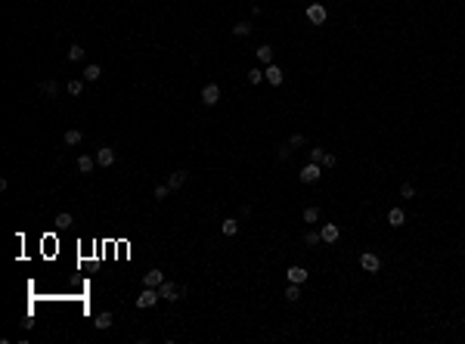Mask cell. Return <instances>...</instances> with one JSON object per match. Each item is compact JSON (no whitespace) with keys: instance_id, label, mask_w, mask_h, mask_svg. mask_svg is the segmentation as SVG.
Masks as SVG:
<instances>
[{"instance_id":"cell-6","label":"cell","mask_w":465,"mask_h":344,"mask_svg":"<svg viewBox=\"0 0 465 344\" xmlns=\"http://www.w3.org/2000/svg\"><path fill=\"white\" fill-rule=\"evenodd\" d=\"M264 78H267V84H270V87H279V84L285 81V72H282L279 65L270 62V65H267V72H264Z\"/></svg>"},{"instance_id":"cell-8","label":"cell","mask_w":465,"mask_h":344,"mask_svg":"<svg viewBox=\"0 0 465 344\" xmlns=\"http://www.w3.org/2000/svg\"><path fill=\"white\" fill-rule=\"evenodd\" d=\"M307 19H310L313 25H323L326 19H329V13H326L323 3H310V6H307Z\"/></svg>"},{"instance_id":"cell-21","label":"cell","mask_w":465,"mask_h":344,"mask_svg":"<svg viewBox=\"0 0 465 344\" xmlns=\"http://www.w3.org/2000/svg\"><path fill=\"white\" fill-rule=\"evenodd\" d=\"M316 220H320V208H316V205L304 208V223H316Z\"/></svg>"},{"instance_id":"cell-14","label":"cell","mask_w":465,"mask_h":344,"mask_svg":"<svg viewBox=\"0 0 465 344\" xmlns=\"http://www.w3.org/2000/svg\"><path fill=\"white\" fill-rule=\"evenodd\" d=\"M273 53H276V50H273L270 44H261V47H258V53H254V56H258V62L270 65V62H273Z\"/></svg>"},{"instance_id":"cell-17","label":"cell","mask_w":465,"mask_h":344,"mask_svg":"<svg viewBox=\"0 0 465 344\" xmlns=\"http://www.w3.org/2000/svg\"><path fill=\"white\" fill-rule=\"evenodd\" d=\"M100 78H103V68H100V65H87V68H84V81L93 84V81H100Z\"/></svg>"},{"instance_id":"cell-23","label":"cell","mask_w":465,"mask_h":344,"mask_svg":"<svg viewBox=\"0 0 465 344\" xmlns=\"http://www.w3.org/2000/svg\"><path fill=\"white\" fill-rule=\"evenodd\" d=\"M233 34H236V37L251 34V25H248V22H236V25H233Z\"/></svg>"},{"instance_id":"cell-26","label":"cell","mask_w":465,"mask_h":344,"mask_svg":"<svg viewBox=\"0 0 465 344\" xmlns=\"http://www.w3.org/2000/svg\"><path fill=\"white\" fill-rule=\"evenodd\" d=\"M245 75H248V84H261V81H264V72H261V68H248Z\"/></svg>"},{"instance_id":"cell-25","label":"cell","mask_w":465,"mask_h":344,"mask_svg":"<svg viewBox=\"0 0 465 344\" xmlns=\"http://www.w3.org/2000/svg\"><path fill=\"white\" fill-rule=\"evenodd\" d=\"M41 93L56 96V93H59V84H56V81H44V84H41Z\"/></svg>"},{"instance_id":"cell-1","label":"cell","mask_w":465,"mask_h":344,"mask_svg":"<svg viewBox=\"0 0 465 344\" xmlns=\"http://www.w3.org/2000/svg\"><path fill=\"white\" fill-rule=\"evenodd\" d=\"M320 177H323V171H320V164H316V161H307V164L298 171V180H301V183H316Z\"/></svg>"},{"instance_id":"cell-12","label":"cell","mask_w":465,"mask_h":344,"mask_svg":"<svg viewBox=\"0 0 465 344\" xmlns=\"http://www.w3.org/2000/svg\"><path fill=\"white\" fill-rule=\"evenodd\" d=\"M112 322H115V319H112V313H109V310H103V313H96L93 326L100 329V332H106V329H112Z\"/></svg>"},{"instance_id":"cell-30","label":"cell","mask_w":465,"mask_h":344,"mask_svg":"<svg viewBox=\"0 0 465 344\" xmlns=\"http://www.w3.org/2000/svg\"><path fill=\"white\" fill-rule=\"evenodd\" d=\"M289 152H292V146H289V143H282L279 149H276V159H279V161H285V159H289Z\"/></svg>"},{"instance_id":"cell-22","label":"cell","mask_w":465,"mask_h":344,"mask_svg":"<svg viewBox=\"0 0 465 344\" xmlns=\"http://www.w3.org/2000/svg\"><path fill=\"white\" fill-rule=\"evenodd\" d=\"M68 59H72V62L84 59V47H81V44H72V47H68Z\"/></svg>"},{"instance_id":"cell-34","label":"cell","mask_w":465,"mask_h":344,"mask_svg":"<svg viewBox=\"0 0 465 344\" xmlns=\"http://www.w3.org/2000/svg\"><path fill=\"white\" fill-rule=\"evenodd\" d=\"M167 192H171V186H155V199H167Z\"/></svg>"},{"instance_id":"cell-15","label":"cell","mask_w":465,"mask_h":344,"mask_svg":"<svg viewBox=\"0 0 465 344\" xmlns=\"http://www.w3.org/2000/svg\"><path fill=\"white\" fill-rule=\"evenodd\" d=\"M220 233H223V236H236V233H239V220H236V217H226V220L220 223Z\"/></svg>"},{"instance_id":"cell-11","label":"cell","mask_w":465,"mask_h":344,"mask_svg":"<svg viewBox=\"0 0 465 344\" xmlns=\"http://www.w3.org/2000/svg\"><path fill=\"white\" fill-rule=\"evenodd\" d=\"M164 282V273L162 270H149L146 273V279H143V286H149V289H158Z\"/></svg>"},{"instance_id":"cell-5","label":"cell","mask_w":465,"mask_h":344,"mask_svg":"<svg viewBox=\"0 0 465 344\" xmlns=\"http://www.w3.org/2000/svg\"><path fill=\"white\" fill-rule=\"evenodd\" d=\"M285 276H289V282H295V286H304V282H307V267H298V264H292L289 270H285Z\"/></svg>"},{"instance_id":"cell-16","label":"cell","mask_w":465,"mask_h":344,"mask_svg":"<svg viewBox=\"0 0 465 344\" xmlns=\"http://www.w3.org/2000/svg\"><path fill=\"white\" fill-rule=\"evenodd\" d=\"M183 183H186V171H174V174H171V180H167V186H171V192H174V189H180Z\"/></svg>"},{"instance_id":"cell-2","label":"cell","mask_w":465,"mask_h":344,"mask_svg":"<svg viewBox=\"0 0 465 344\" xmlns=\"http://www.w3.org/2000/svg\"><path fill=\"white\" fill-rule=\"evenodd\" d=\"M360 267L366 273H379L382 270V258H379V254H372V251H363L360 254Z\"/></svg>"},{"instance_id":"cell-18","label":"cell","mask_w":465,"mask_h":344,"mask_svg":"<svg viewBox=\"0 0 465 344\" xmlns=\"http://www.w3.org/2000/svg\"><path fill=\"white\" fill-rule=\"evenodd\" d=\"M62 140H65V146H78V143L84 140V133H81V131H75V127H72V131H65V136H62Z\"/></svg>"},{"instance_id":"cell-31","label":"cell","mask_w":465,"mask_h":344,"mask_svg":"<svg viewBox=\"0 0 465 344\" xmlns=\"http://www.w3.org/2000/svg\"><path fill=\"white\" fill-rule=\"evenodd\" d=\"M68 223H72V214H65V211H62V214L56 217V227H59V230H65Z\"/></svg>"},{"instance_id":"cell-27","label":"cell","mask_w":465,"mask_h":344,"mask_svg":"<svg viewBox=\"0 0 465 344\" xmlns=\"http://www.w3.org/2000/svg\"><path fill=\"white\" fill-rule=\"evenodd\" d=\"M323 155H326V149H320V146H313V149L307 152V159H310V161H316V164H323Z\"/></svg>"},{"instance_id":"cell-24","label":"cell","mask_w":465,"mask_h":344,"mask_svg":"<svg viewBox=\"0 0 465 344\" xmlns=\"http://www.w3.org/2000/svg\"><path fill=\"white\" fill-rule=\"evenodd\" d=\"M400 199H407V202L415 199V186H412V183H403V186H400Z\"/></svg>"},{"instance_id":"cell-3","label":"cell","mask_w":465,"mask_h":344,"mask_svg":"<svg viewBox=\"0 0 465 344\" xmlns=\"http://www.w3.org/2000/svg\"><path fill=\"white\" fill-rule=\"evenodd\" d=\"M158 298H162V291H158V289H149V286H143L140 298H137V307H140V310H143V307H152V304H155Z\"/></svg>"},{"instance_id":"cell-33","label":"cell","mask_w":465,"mask_h":344,"mask_svg":"<svg viewBox=\"0 0 465 344\" xmlns=\"http://www.w3.org/2000/svg\"><path fill=\"white\" fill-rule=\"evenodd\" d=\"M304 242H307V245H316V242H323V236L310 230V233H304Z\"/></svg>"},{"instance_id":"cell-4","label":"cell","mask_w":465,"mask_h":344,"mask_svg":"<svg viewBox=\"0 0 465 344\" xmlns=\"http://www.w3.org/2000/svg\"><path fill=\"white\" fill-rule=\"evenodd\" d=\"M158 291H162V298H167V301H180L183 298V286H174V282H162L158 286Z\"/></svg>"},{"instance_id":"cell-9","label":"cell","mask_w":465,"mask_h":344,"mask_svg":"<svg viewBox=\"0 0 465 344\" xmlns=\"http://www.w3.org/2000/svg\"><path fill=\"white\" fill-rule=\"evenodd\" d=\"M96 164H100V168L115 164V149H112V146H100V149H96Z\"/></svg>"},{"instance_id":"cell-20","label":"cell","mask_w":465,"mask_h":344,"mask_svg":"<svg viewBox=\"0 0 465 344\" xmlns=\"http://www.w3.org/2000/svg\"><path fill=\"white\" fill-rule=\"evenodd\" d=\"M78 171H81V174H90L93 171V159H90V155H81V159H78Z\"/></svg>"},{"instance_id":"cell-32","label":"cell","mask_w":465,"mask_h":344,"mask_svg":"<svg viewBox=\"0 0 465 344\" xmlns=\"http://www.w3.org/2000/svg\"><path fill=\"white\" fill-rule=\"evenodd\" d=\"M81 90H84V81H68V93L72 96H78Z\"/></svg>"},{"instance_id":"cell-28","label":"cell","mask_w":465,"mask_h":344,"mask_svg":"<svg viewBox=\"0 0 465 344\" xmlns=\"http://www.w3.org/2000/svg\"><path fill=\"white\" fill-rule=\"evenodd\" d=\"M304 143H307V140H304V133H292V136H289V146H292V149H298V146H304Z\"/></svg>"},{"instance_id":"cell-13","label":"cell","mask_w":465,"mask_h":344,"mask_svg":"<svg viewBox=\"0 0 465 344\" xmlns=\"http://www.w3.org/2000/svg\"><path fill=\"white\" fill-rule=\"evenodd\" d=\"M388 223H391V227H403V223H407V211H403V208H391L388 211Z\"/></svg>"},{"instance_id":"cell-29","label":"cell","mask_w":465,"mask_h":344,"mask_svg":"<svg viewBox=\"0 0 465 344\" xmlns=\"http://www.w3.org/2000/svg\"><path fill=\"white\" fill-rule=\"evenodd\" d=\"M335 164H338V155L326 152V155H323V168H335Z\"/></svg>"},{"instance_id":"cell-10","label":"cell","mask_w":465,"mask_h":344,"mask_svg":"<svg viewBox=\"0 0 465 344\" xmlns=\"http://www.w3.org/2000/svg\"><path fill=\"white\" fill-rule=\"evenodd\" d=\"M217 100H220V87H217V84H205L202 87V103L205 106H217Z\"/></svg>"},{"instance_id":"cell-19","label":"cell","mask_w":465,"mask_h":344,"mask_svg":"<svg viewBox=\"0 0 465 344\" xmlns=\"http://www.w3.org/2000/svg\"><path fill=\"white\" fill-rule=\"evenodd\" d=\"M282 298H285V301H292V304H295V301H298V298H301V286H295V282H289V289H285V291H282Z\"/></svg>"},{"instance_id":"cell-7","label":"cell","mask_w":465,"mask_h":344,"mask_svg":"<svg viewBox=\"0 0 465 344\" xmlns=\"http://www.w3.org/2000/svg\"><path fill=\"white\" fill-rule=\"evenodd\" d=\"M320 236H323L326 245H335V242L341 239V227H338V223H326V227L320 230Z\"/></svg>"}]
</instances>
